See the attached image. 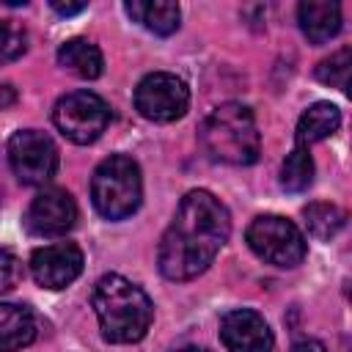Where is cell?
<instances>
[{
  "mask_svg": "<svg viewBox=\"0 0 352 352\" xmlns=\"http://www.w3.org/2000/svg\"><path fill=\"white\" fill-rule=\"evenodd\" d=\"M52 124L63 138H69L77 146L94 143L110 124V107L102 96L91 91H72L58 99L52 110Z\"/></svg>",
  "mask_w": 352,
  "mask_h": 352,
  "instance_id": "6",
  "label": "cell"
},
{
  "mask_svg": "<svg viewBox=\"0 0 352 352\" xmlns=\"http://www.w3.org/2000/svg\"><path fill=\"white\" fill-rule=\"evenodd\" d=\"M228 209L209 190H190L160 239V272L168 280L198 278L228 242Z\"/></svg>",
  "mask_w": 352,
  "mask_h": 352,
  "instance_id": "1",
  "label": "cell"
},
{
  "mask_svg": "<svg viewBox=\"0 0 352 352\" xmlns=\"http://www.w3.org/2000/svg\"><path fill=\"white\" fill-rule=\"evenodd\" d=\"M297 19L308 41L324 44L341 30V6L333 0H305L297 8Z\"/></svg>",
  "mask_w": 352,
  "mask_h": 352,
  "instance_id": "12",
  "label": "cell"
},
{
  "mask_svg": "<svg viewBox=\"0 0 352 352\" xmlns=\"http://www.w3.org/2000/svg\"><path fill=\"white\" fill-rule=\"evenodd\" d=\"M349 352H352V349H349Z\"/></svg>",
  "mask_w": 352,
  "mask_h": 352,
  "instance_id": "27",
  "label": "cell"
},
{
  "mask_svg": "<svg viewBox=\"0 0 352 352\" xmlns=\"http://www.w3.org/2000/svg\"><path fill=\"white\" fill-rule=\"evenodd\" d=\"M198 138L209 160L226 165H250L258 160L261 151V135L253 110L239 102H226L214 107L204 118Z\"/></svg>",
  "mask_w": 352,
  "mask_h": 352,
  "instance_id": "3",
  "label": "cell"
},
{
  "mask_svg": "<svg viewBox=\"0 0 352 352\" xmlns=\"http://www.w3.org/2000/svg\"><path fill=\"white\" fill-rule=\"evenodd\" d=\"M19 280H22V261L11 250H3V256H0V292H11Z\"/></svg>",
  "mask_w": 352,
  "mask_h": 352,
  "instance_id": "21",
  "label": "cell"
},
{
  "mask_svg": "<svg viewBox=\"0 0 352 352\" xmlns=\"http://www.w3.org/2000/svg\"><path fill=\"white\" fill-rule=\"evenodd\" d=\"M33 280L44 289H63L82 272V250L74 242H58L36 248L30 256Z\"/></svg>",
  "mask_w": 352,
  "mask_h": 352,
  "instance_id": "10",
  "label": "cell"
},
{
  "mask_svg": "<svg viewBox=\"0 0 352 352\" xmlns=\"http://www.w3.org/2000/svg\"><path fill=\"white\" fill-rule=\"evenodd\" d=\"M50 6H52L58 14H63V16H72V14L85 11V3H60V0H52Z\"/></svg>",
  "mask_w": 352,
  "mask_h": 352,
  "instance_id": "22",
  "label": "cell"
},
{
  "mask_svg": "<svg viewBox=\"0 0 352 352\" xmlns=\"http://www.w3.org/2000/svg\"><path fill=\"white\" fill-rule=\"evenodd\" d=\"M250 250L275 267H297L305 258V236L280 214H258L245 234Z\"/></svg>",
  "mask_w": 352,
  "mask_h": 352,
  "instance_id": "5",
  "label": "cell"
},
{
  "mask_svg": "<svg viewBox=\"0 0 352 352\" xmlns=\"http://www.w3.org/2000/svg\"><path fill=\"white\" fill-rule=\"evenodd\" d=\"M124 11L157 36H170L182 19L179 6L168 3V0H154V3L151 0H129V3H124Z\"/></svg>",
  "mask_w": 352,
  "mask_h": 352,
  "instance_id": "15",
  "label": "cell"
},
{
  "mask_svg": "<svg viewBox=\"0 0 352 352\" xmlns=\"http://www.w3.org/2000/svg\"><path fill=\"white\" fill-rule=\"evenodd\" d=\"M292 352H327L322 341H314V338H305V341H297L292 346Z\"/></svg>",
  "mask_w": 352,
  "mask_h": 352,
  "instance_id": "23",
  "label": "cell"
},
{
  "mask_svg": "<svg viewBox=\"0 0 352 352\" xmlns=\"http://www.w3.org/2000/svg\"><path fill=\"white\" fill-rule=\"evenodd\" d=\"M28 36L19 25H14V19L3 22V60H14L28 50Z\"/></svg>",
  "mask_w": 352,
  "mask_h": 352,
  "instance_id": "20",
  "label": "cell"
},
{
  "mask_svg": "<svg viewBox=\"0 0 352 352\" xmlns=\"http://www.w3.org/2000/svg\"><path fill=\"white\" fill-rule=\"evenodd\" d=\"M74 223H77V204L60 187L41 190L25 212V226L36 236H60Z\"/></svg>",
  "mask_w": 352,
  "mask_h": 352,
  "instance_id": "9",
  "label": "cell"
},
{
  "mask_svg": "<svg viewBox=\"0 0 352 352\" xmlns=\"http://www.w3.org/2000/svg\"><path fill=\"white\" fill-rule=\"evenodd\" d=\"M220 341L228 352H272V330L261 314L250 308L228 311L220 319Z\"/></svg>",
  "mask_w": 352,
  "mask_h": 352,
  "instance_id": "11",
  "label": "cell"
},
{
  "mask_svg": "<svg viewBox=\"0 0 352 352\" xmlns=\"http://www.w3.org/2000/svg\"><path fill=\"white\" fill-rule=\"evenodd\" d=\"M11 99H14L11 85H3V107H8V104H11Z\"/></svg>",
  "mask_w": 352,
  "mask_h": 352,
  "instance_id": "24",
  "label": "cell"
},
{
  "mask_svg": "<svg viewBox=\"0 0 352 352\" xmlns=\"http://www.w3.org/2000/svg\"><path fill=\"white\" fill-rule=\"evenodd\" d=\"M344 292H346V297H349V300H352V278H349V280H346V289H344Z\"/></svg>",
  "mask_w": 352,
  "mask_h": 352,
  "instance_id": "26",
  "label": "cell"
},
{
  "mask_svg": "<svg viewBox=\"0 0 352 352\" xmlns=\"http://www.w3.org/2000/svg\"><path fill=\"white\" fill-rule=\"evenodd\" d=\"M8 162L22 184H44L58 170V146L38 129H19L8 140Z\"/></svg>",
  "mask_w": 352,
  "mask_h": 352,
  "instance_id": "8",
  "label": "cell"
},
{
  "mask_svg": "<svg viewBox=\"0 0 352 352\" xmlns=\"http://www.w3.org/2000/svg\"><path fill=\"white\" fill-rule=\"evenodd\" d=\"M91 305L99 319V330L110 344H132L146 336L154 319L148 294L124 275H102L91 292Z\"/></svg>",
  "mask_w": 352,
  "mask_h": 352,
  "instance_id": "2",
  "label": "cell"
},
{
  "mask_svg": "<svg viewBox=\"0 0 352 352\" xmlns=\"http://www.w3.org/2000/svg\"><path fill=\"white\" fill-rule=\"evenodd\" d=\"M316 80L330 85V88H341L349 99H352V50H338L330 58H324L316 66Z\"/></svg>",
  "mask_w": 352,
  "mask_h": 352,
  "instance_id": "19",
  "label": "cell"
},
{
  "mask_svg": "<svg viewBox=\"0 0 352 352\" xmlns=\"http://www.w3.org/2000/svg\"><path fill=\"white\" fill-rule=\"evenodd\" d=\"M58 63L66 72H72V74H77L82 80H96L102 74V66H104L99 47L91 44L88 38H69V41H63L60 50H58Z\"/></svg>",
  "mask_w": 352,
  "mask_h": 352,
  "instance_id": "16",
  "label": "cell"
},
{
  "mask_svg": "<svg viewBox=\"0 0 352 352\" xmlns=\"http://www.w3.org/2000/svg\"><path fill=\"white\" fill-rule=\"evenodd\" d=\"M341 124V110L333 102H314L297 121V132H294V143L297 146H311L319 143L324 138H330Z\"/></svg>",
  "mask_w": 352,
  "mask_h": 352,
  "instance_id": "13",
  "label": "cell"
},
{
  "mask_svg": "<svg viewBox=\"0 0 352 352\" xmlns=\"http://www.w3.org/2000/svg\"><path fill=\"white\" fill-rule=\"evenodd\" d=\"M143 198L140 168L126 154H110L102 160L91 179V201L96 212L107 220L129 217Z\"/></svg>",
  "mask_w": 352,
  "mask_h": 352,
  "instance_id": "4",
  "label": "cell"
},
{
  "mask_svg": "<svg viewBox=\"0 0 352 352\" xmlns=\"http://www.w3.org/2000/svg\"><path fill=\"white\" fill-rule=\"evenodd\" d=\"M36 338V316L25 305H0V346L3 352H16Z\"/></svg>",
  "mask_w": 352,
  "mask_h": 352,
  "instance_id": "14",
  "label": "cell"
},
{
  "mask_svg": "<svg viewBox=\"0 0 352 352\" xmlns=\"http://www.w3.org/2000/svg\"><path fill=\"white\" fill-rule=\"evenodd\" d=\"M302 217H305V226L308 231L316 236V239H330L336 236L344 223H346V212L336 204H327V201H316V204H308L302 209Z\"/></svg>",
  "mask_w": 352,
  "mask_h": 352,
  "instance_id": "17",
  "label": "cell"
},
{
  "mask_svg": "<svg viewBox=\"0 0 352 352\" xmlns=\"http://www.w3.org/2000/svg\"><path fill=\"white\" fill-rule=\"evenodd\" d=\"M173 352H209V349H204V346H179Z\"/></svg>",
  "mask_w": 352,
  "mask_h": 352,
  "instance_id": "25",
  "label": "cell"
},
{
  "mask_svg": "<svg viewBox=\"0 0 352 352\" xmlns=\"http://www.w3.org/2000/svg\"><path fill=\"white\" fill-rule=\"evenodd\" d=\"M311 182H314V160L305 146L294 143V148L286 154L280 165V187L289 192H302L308 190Z\"/></svg>",
  "mask_w": 352,
  "mask_h": 352,
  "instance_id": "18",
  "label": "cell"
},
{
  "mask_svg": "<svg viewBox=\"0 0 352 352\" xmlns=\"http://www.w3.org/2000/svg\"><path fill=\"white\" fill-rule=\"evenodd\" d=\"M135 107L148 121L157 124L176 121L190 107V88L182 77L168 72L146 74L135 88Z\"/></svg>",
  "mask_w": 352,
  "mask_h": 352,
  "instance_id": "7",
  "label": "cell"
}]
</instances>
